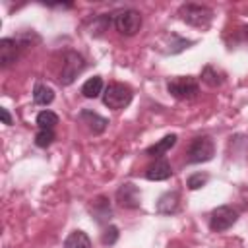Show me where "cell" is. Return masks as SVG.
Wrapping results in <instances>:
<instances>
[{
  "label": "cell",
  "mask_w": 248,
  "mask_h": 248,
  "mask_svg": "<svg viewBox=\"0 0 248 248\" xmlns=\"http://www.w3.org/2000/svg\"><path fill=\"white\" fill-rule=\"evenodd\" d=\"M176 16L184 23H188V25H192L196 29H202V31H205L213 21V10L209 6H205V4H194V2L182 4L178 8Z\"/></svg>",
  "instance_id": "obj_1"
},
{
  "label": "cell",
  "mask_w": 248,
  "mask_h": 248,
  "mask_svg": "<svg viewBox=\"0 0 248 248\" xmlns=\"http://www.w3.org/2000/svg\"><path fill=\"white\" fill-rule=\"evenodd\" d=\"M167 91L178 101H192L200 93V83L194 76H176L167 81Z\"/></svg>",
  "instance_id": "obj_2"
},
{
  "label": "cell",
  "mask_w": 248,
  "mask_h": 248,
  "mask_svg": "<svg viewBox=\"0 0 248 248\" xmlns=\"http://www.w3.org/2000/svg\"><path fill=\"white\" fill-rule=\"evenodd\" d=\"M83 70H85V58L76 50H66L62 54V70L58 74L60 85H72Z\"/></svg>",
  "instance_id": "obj_3"
},
{
  "label": "cell",
  "mask_w": 248,
  "mask_h": 248,
  "mask_svg": "<svg viewBox=\"0 0 248 248\" xmlns=\"http://www.w3.org/2000/svg\"><path fill=\"white\" fill-rule=\"evenodd\" d=\"M215 157V143L209 136H196L186 151V161L190 165H198V163H207Z\"/></svg>",
  "instance_id": "obj_4"
},
{
  "label": "cell",
  "mask_w": 248,
  "mask_h": 248,
  "mask_svg": "<svg viewBox=\"0 0 248 248\" xmlns=\"http://www.w3.org/2000/svg\"><path fill=\"white\" fill-rule=\"evenodd\" d=\"M134 91L126 83H108L103 91V103L105 107L112 110H122L132 103Z\"/></svg>",
  "instance_id": "obj_5"
},
{
  "label": "cell",
  "mask_w": 248,
  "mask_h": 248,
  "mask_svg": "<svg viewBox=\"0 0 248 248\" xmlns=\"http://www.w3.org/2000/svg\"><path fill=\"white\" fill-rule=\"evenodd\" d=\"M114 29L124 37H134L141 29V14L134 8H124L114 14L112 17Z\"/></svg>",
  "instance_id": "obj_6"
},
{
  "label": "cell",
  "mask_w": 248,
  "mask_h": 248,
  "mask_svg": "<svg viewBox=\"0 0 248 248\" xmlns=\"http://www.w3.org/2000/svg\"><path fill=\"white\" fill-rule=\"evenodd\" d=\"M238 221V211L232 205H219L209 215V229L213 232H223Z\"/></svg>",
  "instance_id": "obj_7"
},
{
  "label": "cell",
  "mask_w": 248,
  "mask_h": 248,
  "mask_svg": "<svg viewBox=\"0 0 248 248\" xmlns=\"http://www.w3.org/2000/svg\"><path fill=\"white\" fill-rule=\"evenodd\" d=\"M23 50V45L17 41V39H12V37H4L0 39V68H10L17 62L19 54Z\"/></svg>",
  "instance_id": "obj_8"
},
{
  "label": "cell",
  "mask_w": 248,
  "mask_h": 248,
  "mask_svg": "<svg viewBox=\"0 0 248 248\" xmlns=\"http://www.w3.org/2000/svg\"><path fill=\"white\" fill-rule=\"evenodd\" d=\"M116 202L124 209H138L141 205V192H140V188L136 184L124 182L116 190Z\"/></svg>",
  "instance_id": "obj_9"
},
{
  "label": "cell",
  "mask_w": 248,
  "mask_h": 248,
  "mask_svg": "<svg viewBox=\"0 0 248 248\" xmlns=\"http://www.w3.org/2000/svg\"><path fill=\"white\" fill-rule=\"evenodd\" d=\"M78 118H79V122H81L93 136L103 134V132L107 130V126H108V120H107L105 116H101V114H97V112H93V110H89V108H83Z\"/></svg>",
  "instance_id": "obj_10"
},
{
  "label": "cell",
  "mask_w": 248,
  "mask_h": 248,
  "mask_svg": "<svg viewBox=\"0 0 248 248\" xmlns=\"http://www.w3.org/2000/svg\"><path fill=\"white\" fill-rule=\"evenodd\" d=\"M170 176H172V167H170V163H169L165 157L155 159V161L145 169V178H147V180L159 182V180H167V178H170Z\"/></svg>",
  "instance_id": "obj_11"
},
{
  "label": "cell",
  "mask_w": 248,
  "mask_h": 248,
  "mask_svg": "<svg viewBox=\"0 0 248 248\" xmlns=\"http://www.w3.org/2000/svg\"><path fill=\"white\" fill-rule=\"evenodd\" d=\"M180 209V194L176 190L165 192L159 200H157V213L161 215H174Z\"/></svg>",
  "instance_id": "obj_12"
},
{
  "label": "cell",
  "mask_w": 248,
  "mask_h": 248,
  "mask_svg": "<svg viewBox=\"0 0 248 248\" xmlns=\"http://www.w3.org/2000/svg\"><path fill=\"white\" fill-rule=\"evenodd\" d=\"M176 140H178V136H176V134H169V136L161 138L157 143L149 145V147L145 149V155H149V157H155V159H159V157H165V153H167V151H170V149L174 147Z\"/></svg>",
  "instance_id": "obj_13"
},
{
  "label": "cell",
  "mask_w": 248,
  "mask_h": 248,
  "mask_svg": "<svg viewBox=\"0 0 248 248\" xmlns=\"http://www.w3.org/2000/svg\"><path fill=\"white\" fill-rule=\"evenodd\" d=\"M33 101L39 107H48L54 101V89L43 81H37L33 87Z\"/></svg>",
  "instance_id": "obj_14"
},
{
  "label": "cell",
  "mask_w": 248,
  "mask_h": 248,
  "mask_svg": "<svg viewBox=\"0 0 248 248\" xmlns=\"http://www.w3.org/2000/svg\"><path fill=\"white\" fill-rule=\"evenodd\" d=\"M91 211H93V215H95V219H97L99 223H108V219H110V215H112L110 203H108V200H107L105 196H99V198L93 200Z\"/></svg>",
  "instance_id": "obj_15"
},
{
  "label": "cell",
  "mask_w": 248,
  "mask_h": 248,
  "mask_svg": "<svg viewBox=\"0 0 248 248\" xmlns=\"http://www.w3.org/2000/svg\"><path fill=\"white\" fill-rule=\"evenodd\" d=\"M105 85H103V78L101 76H93V78H89L83 85H81V95L85 97V99H97L105 89H103Z\"/></svg>",
  "instance_id": "obj_16"
},
{
  "label": "cell",
  "mask_w": 248,
  "mask_h": 248,
  "mask_svg": "<svg viewBox=\"0 0 248 248\" xmlns=\"http://www.w3.org/2000/svg\"><path fill=\"white\" fill-rule=\"evenodd\" d=\"M64 248H91V240L83 231H72L64 240Z\"/></svg>",
  "instance_id": "obj_17"
},
{
  "label": "cell",
  "mask_w": 248,
  "mask_h": 248,
  "mask_svg": "<svg viewBox=\"0 0 248 248\" xmlns=\"http://www.w3.org/2000/svg\"><path fill=\"white\" fill-rule=\"evenodd\" d=\"M35 124H37L39 130H54L56 124H58V114L52 112V110H48V108H45V110H41L37 114Z\"/></svg>",
  "instance_id": "obj_18"
},
{
  "label": "cell",
  "mask_w": 248,
  "mask_h": 248,
  "mask_svg": "<svg viewBox=\"0 0 248 248\" xmlns=\"http://www.w3.org/2000/svg\"><path fill=\"white\" fill-rule=\"evenodd\" d=\"M202 81L209 87H219L225 81V78H223V72H219L215 66H205L202 70Z\"/></svg>",
  "instance_id": "obj_19"
},
{
  "label": "cell",
  "mask_w": 248,
  "mask_h": 248,
  "mask_svg": "<svg viewBox=\"0 0 248 248\" xmlns=\"http://www.w3.org/2000/svg\"><path fill=\"white\" fill-rule=\"evenodd\" d=\"M167 39H169V48L165 50L167 54H176V52H182L184 48H190V46L194 45V41H190V39H182V37H178L176 33H170Z\"/></svg>",
  "instance_id": "obj_20"
},
{
  "label": "cell",
  "mask_w": 248,
  "mask_h": 248,
  "mask_svg": "<svg viewBox=\"0 0 248 248\" xmlns=\"http://www.w3.org/2000/svg\"><path fill=\"white\" fill-rule=\"evenodd\" d=\"M54 140H56L54 130H39V132L35 134V145L41 147V149L50 147V145L54 143Z\"/></svg>",
  "instance_id": "obj_21"
},
{
  "label": "cell",
  "mask_w": 248,
  "mask_h": 248,
  "mask_svg": "<svg viewBox=\"0 0 248 248\" xmlns=\"http://www.w3.org/2000/svg\"><path fill=\"white\" fill-rule=\"evenodd\" d=\"M207 180H209V174L207 172H194V174H190L186 178V186L190 190H200L202 186L207 184Z\"/></svg>",
  "instance_id": "obj_22"
},
{
  "label": "cell",
  "mask_w": 248,
  "mask_h": 248,
  "mask_svg": "<svg viewBox=\"0 0 248 248\" xmlns=\"http://www.w3.org/2000/svg\"><path fill=\"white\" fill-rule=\"evenodd\" d=\"M118 236H120V232H118V227H114V225H107L105 232L101 234V242H103L105 246H112V244H116Z\"/></svg>",
  "instance_id": "obj_23"
},
{
  "label": "cell",
  "mask_w": 248,
  "mask_h": 248,
  "mask_svg": "<svg viewBox=\"0 0 248 248\" xmlns=\"http://www.w3.org/2000/svg\"><path fill=\"white\" fill-rule=\"evenodd\" d=\"M234 35H236V39H238L240 43H248V25H240Z\"/></svg>",
  "instance_id": "obj_24"
},
{
  "label": "cell",
  "mask_w": 248,
  "mask_h": 248,
  "mask_svg": "<svg viewBox=\"0 0 248 248\" xmlns=\"http://www.w3.org/2000/svg\"><path fill=\"white\" fill-rule=\"evenodd\" d=\"M0 116H2V122L6 126H12V114L8 112V108H0Z\"/></svg>",
  "instance_id": "obj_25"
}]
</instances>
